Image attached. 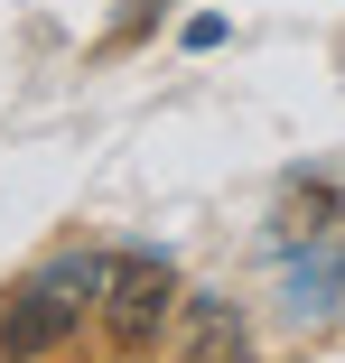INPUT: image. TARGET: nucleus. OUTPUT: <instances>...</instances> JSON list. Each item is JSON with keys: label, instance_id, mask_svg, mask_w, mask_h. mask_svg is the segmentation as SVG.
I'll return each mask as SVG.
<instances>
[{"label": "nucleus", "instance_id": "f257e3e1", "mask_svg": "<svg viewBox=\"0 0 345 363\" xmlns=\"http://www.w3.org/2000/svg\"><path fill=\"white\" fill-rule=\"evenodd\" d=\"M103 270H112V252H65V261H47L19 298H10L0 345H10V354H47V345H65L84 317H103Z\"/></svg>", "mask_w": 345, "mask_h": 363}, {"label": "nucleus", "instance_id": "f03ea898", "mask_svg": "<svg viewBox=\"0 0 345 363\" xmlns=\"http://www.w3.org/2000/svg\"><path fill=\"white\" fill-rule=\"evenodd\" d=\"M177 308H187V289H177L168 261H150V252H112V270H103V335H112L121 354L168 345Z\"/></svg>", "mask_w": 345, "mask_h": 363}, {"label": "nucleus", "instance_id": "7ed1b4c3", "mask_svg": "<svg viewBox=\"0 0 345 363\" xmlns=\"http://www.w3.org/2000/svg\"><path fill=\"white\" fill-rule=\"evenodd\" d=\"M168 354H243V317L234 298H187L168 326Z\"/></svg>", "mask_w": 345, "mask_h": 363}]
</instances>
